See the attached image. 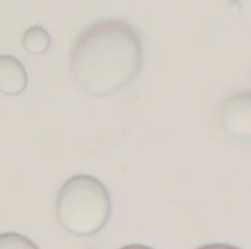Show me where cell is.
Instances as JSON below:
<instances>
[{"mask_svg": "<svg viewBox=\"0 0 251 249\" xmlns=\"http://www.w3.org/2000/svg\"><path fill=\"white\" fill-rule=\"evenodd\" d=\"M143 59V44L135 28L125 21L104 19L88 25L75 38L69 69L79 90L106 97L138 76Z\"/></svg>", "mask_w": 251, "mask_h": 249, "instance_id": "6da1fadb", "label": "cell"}, {"mask_svg": "<svg viewBox=\"0 0 251 249\" xmlns=\"http://www.w3.org/2000/svg\"><path fill=\"white\" fill-rule=\"evenodd\" d=\"M112 211L107 188L94 176L75 175L60 188L56 198V216L60 226L76 236L100 232Z\"/></svg>", "mask_w": 251, "mask_h": 249, "instance_id": "7a4b0ae2", "label": "cell"}, {"mask_svg": "<svg viewBox=\"0 0 251 249\" xmlns=\"http://www.w3.org/2000/svg\"><path fill=\"white\" fill-rule=\"evenodd\" d=\"M224 129L234 138L251 139V92L241 91L226 98L221 109Z\"/></svg>", "mask_w": 251, "mask_h": 249, "instance_id": "3957f363", "label": "cell"}, {"mask_svg": "<svg viewBox=\"0 0 251 249\" xmlns=\"http://www.w3.org/2000/svg\"><path fill=\"white\" fill-rule=\"evenodd\" d=\"M26 84L28 75L21 60L10 54H0V92L18 95L24 92Z\"/></svg>", "mask_w": 251, "mask_h": 249, "instance_id": "277c9868", "label": "cell"}, {"mask_svg": "<svg viewBox=\"0 0 251 249\" xmlns=\"http://www.w3.org/2000/svg\"><path fill=\"white\" fill-rule=\"evenodd\" d=\"M51 44V37L49 31L40 25L28 28L22 35V47L31 54L44 53Z\"/></svg>", "mask_w": 251, "mask_h": 249, "instance_id": "5b68a950", "label": "cell"}, {"mask_svg": "<svg viewBox=\"0 0 251 249\" xmlns=\"http://www.w3.org/2000/svg\"><path fill=\"white\" fill-rule=\"evenodd\" d=\"M0 249H38V247L21 233L7 232L0 235Z\"/></svg>", "mask_w": 251, "mask_h": 249, "instance_id": "8992f818", "label": "cell"}, {"mask_svg": "<svg viewBox=\"0 0 251 249\" xmlns=\"http://www.w3.org/2000/svg\"><path fill=\"white\" fill-rule=\"evenodd\" d=\"M197 249H241L234 247V245H228V244H209V245H203Z\"/></svg>", "mask_w": 251, "mask_h": 249, "instance_id": "52a82bcc", "label": "cell"}, {"mask_svg": "<svg viewBox=\"0 0 251 249\" xmlns=\"http://www.w3.org/2000/svg\"><path fill=\"white\" fill-rule=\"evenodd\" d=\"M119 249H153L150 247H146V245H126V247H122Z\"/></svg>", "mask_w": 251, "mask_h": 249, "instance_id": "ba28073f", "label": "cell"}]
</instances>
